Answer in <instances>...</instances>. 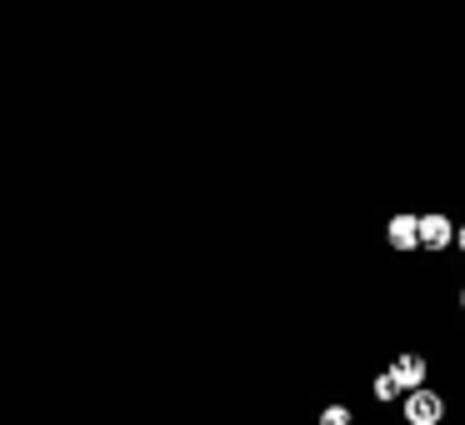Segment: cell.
I'll use <instances>...</instances> for the list:
<instances>
[{
  "label": "cell",
  "instance_id": "8992f818",
  "mask_svg": "<svg viewBox=\"0 0 465 425\" xmlns=\"http://www.w3.org/2000/svg\"><path fill=\"white\" fill-rule=\"evenodd\" d=\"M321 425H351V405H341V400L325 405V410H321Z\"/></svg>",
  "mask_w": 465,
  "mask_h": 425
},
{
  "label": "cell",
  "instance_id": "52a82bcc",
  "mask_svg": "<svg viewBox=\"0 0 465 425\" xmlns=\"http://www.w3.org/2000/svg\"><path fill=\"white\" fill-rule=\"evenodd\" d=\"M455 245H460V251H465V225H460V241H455Z\"/></svg>",
  "mask_w": 465,
  "mask_h": 425
},
{
  "label": "cell",
  "instance_id": "6da1fadb",
  "mask_svg": "<svg viewBox=\"0 0 465 425\" xmlns=\"http://www.w3.org/2000/svg\"><path fill=\"white\" fill-rule=\"evenodd\" d=\"M401 415H405V425H440L445 420V400H440V390H415V395H405L401 400Z\"/></svg>",
  "mask_w": 465,
  "mask_h": 425
},
{
  "label": "cell",
  "instance_id": "277c9868",
  "mask_svg": "<svg viewBox=\"0 0 465 425\" xmlns=\"http://www.w3.org/2000/svg\"><path fill=\"white\" fill-rule=\"evenodd\" d=\"M385 235H391L395 251H420V215H391V225H385Z\"/></svg>",
  "mask_w": 465,
  "mask_h": 425
},
{
  "label": "cell",
  "instance_id": "ba28073f",
  "mask_svg": "<svg viewBox=\"0 0 465 425\" xmlns=\"http://www.w3.org/2000/svg\"><path fill=\"white\" fill-rule=\"evenodd\" d=\"M460 311H465V291H460Z\"/></svg>",
  "mask_w": 465,
  "mask_h": 425
},
{
  "label": "cell",
  "instance_id": "3957f363",
  "mask_svg": "<svg viewBox=\"0 0 465 425\" xmlns=\"http://www.w3.org/2000/svg\"><path fill=\"white\" fill-rule=\"evenodd\" d=\"M425 371H430V365H425V361H420V355H415V351H405V355H395V361H391V381L401 385L405 395L425 390Z\"/></svg>",
  "mask_w": 465,
  "mask_h": 425
},
{
  "label": "cell",
  "instance_id": "5b68a950",
  "mask_svg": "<svg viewBox=\"0 0 465 425\" xmlns=\"http://www.w3.org/2000/svg\"><path fill=\"white\" fill-rule=\"evenodd\" d=\"M371 390H375V400H381V405H391V400H405V390L391 381V371H381V375H375V385H371Z\"/></svg>",
  "mask_w": 465,
  "mask_h": 425
},
{
  "label": "cell",
  "instance_id": "7a4b0ae2",
  "mask_svg": "<svg viewBox=\"0 0 465 425\" xmlns=\"http://www.w3.org/2000/svg\"><path fill=\"white\" fill-rule=\"evenodd\" d=\"M455 241H460V225H455L450 215H440V211L420 215V245L425 251H445V245H455Z\"/></svg>",
  "mask_w": 465,
  "mask_h": 425
}]
</instances>
